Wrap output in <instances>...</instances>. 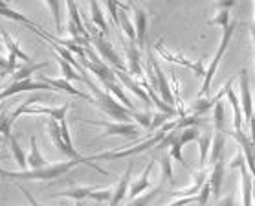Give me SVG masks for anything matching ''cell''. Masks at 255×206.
Returning <instances> with one entry per match:
<instances>
[{"label":"cell","mask_w":255,"mask_h":206,"mask_svg":"<svg viewBox=\"0 0 255 206\" xmlns=\"http://www.w3.org/2000/svg\"><path fill=\"white\" fill-rule=\"evenodd\" d=\"M79 164H87L92 170H96L101 175H109V171L96 166L94 162H90L87 157V160H68V162H55L52 166L41 168V170H28V171H6L0 168V175L9 177L13 181H53L57 177H63L64 173H68L70 170H74Z\"/></svg>","instance_id":"obj_1"},{"label":"cell","mask_w":255,"mask_h":206,"mask_svg":"<svg viewBox=\"0 0 255 206\" xmlns=\"http://www.w3.org/2000/svg\"><path fill=\"white\" fill-rule=\"evenodd\" d=\"M87 85L94 92V96H92L94 105L98 107V109H101L103 112H107V114L112 116L114 120H120V124H128V120L134 116V112L136 111H130V109H127V107H123L122 103H118L116 98H112L109 92H105V90L98 88L90 79L87 81Z\"/></svg>","instance_id":"obj_2"},{"label":"cell","mask_w":255,"mask_h":206,"mask_svg":"<svg viewBox=\"0 0 255 206\" xmlns=\"http://www.w3.org/2000/svg\"><path fill=\"white\" fill-rule=\"evenodd\" d=\"M171 129H174V122L165 124L162 129L158 131L156 135L151 136V138H147V140L138 144V146L128 147V149H122V151H105V153H98V155H94V157H88V160H90V162H92V160H120V159H125V157H132V155L143 153L145 149L158 146V144L165 138L167 131H171Z\"/></svg>","instance_id":"obj_3"},{"label":"cell","mask_w":255,"mask_h":206,"mask_svg":"<svg viewBox=\"0 0 255 206\" xmlns=\"http://www.w3.org/2000/svg\"><path fill=\"white\" fill-rule=\"evenodd\" d=\"M37 101H41V96H33V98H29V100L22 101V103L9 114L11 124H15V120H17L18 116H22V114H44V116H52L55 122H63V120H66V112H68V109H70L68 103H63L61 107L33 105V103H37Z\"/></svg>","instance_id":"obj_4"},{"label":"cell","mask_w":255,"mask_h":206,"mask_svg":"<svg viewBox=\"0 0 255 206\" xmlns=\"http://www.w3.org/2000/svg\"><path fill=\"white\" fill-rule=\"evenodd\" d=\"M235 26H237V20H232L228 26H224V28H222V39H221V44H219V50H217V53L213 55V59H211L209 66L206 68V76H204L202 88L198 90L197 98H206V96H208L209 87H211V81H213L215 74H217V68H219V65H221V61H222V55L226 53L228 44H230V41H232V35H233V29H235Z\"/></svg>","instance_id":"obj_5"},{"label":"cell","mask_w":255,"mask_h":206,"mask_svg":"<svg viewBox=\"0 0 255 206\" xmlns=\"http://www.w3.org/2000/svg\"><path fill=\"white\" fill-rule=\"evenodd\" d=\"M88 33H90V41L94 42V46L98 48V52H99V55L103 59H107L109 63H111L112 66H114V70H122V72H125L127 74V65L123 63V59L118 55V52L112 48V44L111 42H107L103 39V35L99 33V29H94V28H90L88 29Z\"/></svg>","instance_id":"obj_6"},{"label":"cell","mask_w":255,"mask_h":206,"mask_svg":"<svg viewBox=\"0 0 255 206\" xmlns=\"http://www.w3.org/2000/svg\"><path fill=\"white\" fill-rule=\"evenodd\" d=\"M154 50L158 52V55L162 59H165V61H169V63H176V65L180 66H186V68H189V70L195 72V76L200 77V79H204V76H206V66L202 65V61H191V59H186L182 57L180 53H173L169 52L167 48H165V44H163V37L160 39V41L154 42Z\"/></svg>","instance_id":"obj_7"},{"label":"cell","mask_w":255,"mask_h":206,"mask_svg":"<svg viewBox=\"0 0 255 206\" xmlns=\"http://www.w3.org/2000/svg\"><path fill=\"white\" fill-rule=\"evenodd\" d=\"M83 122L98 125V127H103L105 136L118 135V136H125V138H136V136L139 135L138 125L130 124V122H128V124H114V122H96V120H88V118H85Z\"/></svg>","instance_id":"obj_8"},{"label":"cell","mask_w":255,"mask_h":206,"mask_svg":"<svg viewBox=\"0 0 255 206\" xmlns=\"http://www.w3.org/2000/svg\"><path fill=\"white\" fill-rule=\"evenodd\" d=\"M239 83H241V111L246 116V122L250 124V120L255 116L254 112V101H252V94H250V81H248V72L246 68L239 72Z\"/></svg>","instance_id":"obj_9"},{"label":"cell","mask_w":255,"mask_h":206,"mask_svg":"<svg viewBox=\"0 0 255 206\" xmlns=\"http://www.w3.org/2000/svg\"><path fill=\"white\" fill-rule=\"evenodd\" d=\"M232 136L239 142V144H241V147L244 149V160H246L250 175H252L254 184H255V146L252 144V140L244 135L243 131H232Z\"/></svg>","instance_id":"obj_10"},{"label":"cell","mask_w":255,"mask_h":206,"mask_svg":"<svg viewBox=\"0 0 255 206\" xmlns=\"http://www.w3.org/2000/svg\"><path fill=\"white\" fill-rule=\"evenodd\" d=\"M48 133H50V138H52L53 144H55L66 157H70V160H87V157H81L76 149H68V147L64 146L63 136H61V129H59V124L55 120H52V122L48 124Z\"/></svg>","instance_id":"obj_11"},{"label":"cell","mask_w":255,"mask_h":206,"mask_svg":"<svg viewBox=\"0 0 255 206\" xmlns=\"http://www.w3.org/2000/svg\"><path fill=\"white\" fill-rule=\"evenodd\" d=\"M130 175H132V162H128V168L125 170L123 177L120 179L118 186L112 192V199L109 203V206H120L123 203V199L128 195V184H130Z\"/></svg>","instance_id":"obj_12"},{"label":"cell","mask_w":255,"mask_h":206,"mask_svg":"<svg viewBox=\"0 0 255 206\" xmlns=\"http://www.w3.org/2000/svg\"><path fill=\"white\" fill-rule=\"evenodd\" d=\"M41 81L46 83V85H50L52 88H55V90H63V92H68V94L72 96H77V98H83V100H87L92 103V96L85 94V92H81V90H77L76 87H72V83L66 81V79H53V77H48V76H41Z\"/></svg>","instance_id":"obj_13"},{"label":"cell","mask_w":255,"mask_h":206,"mask_svg":"<svg viewBox=\"0 0 255 206\" xmlns=\"http://www.w3.org/2000/svg\"><path fill=\"white\" fill-rule=\"evenodd\" d=\"M125 52H127V59H128V65H127V70L130 76L134 77H141L143 70H141V63H139V48H138V42H128L127 46H125Z\"/></svg>","instance_id":"obj_14"},{"label":"cell","mask_w":255,"mask_h":206,"mask_svg":"<svg viewBox=\"0 0 255 206\" xmlns=\"http://www.w3.org/2000/svg\"><path fill=\"white\" fill-rule=\"evenodd\" d=\"M134 9V18H136V24H134V29H136V42L138 44H145L147 41V13H145L143 7H139L138 4H130Z\"/></svg>","instance_id":"obj_15"},{"label":"cell","mask_w":255,"mask_h":206,"mask_svg":"<svg viewBox=\"0 0 255 206\" xmlns=\"http://www.w3.org/2000/svg\"><path fill=\"white\" fill-rule=\"evenodd\" d=\"M152 166H154V159L149 160V164H147V168H145V171L141 173V177H139L138 181L130 184V190H128V199L130 201H134L138 195L145 194L149 190V175H151L152 171Z\"/></svg>","instance_id":"obj_16"},{"label":"cell","mask_w":255,"mask_h":206,"mask_svg":"<svg viewBox=\"0 0 255 206\" xmlns=\"http://www.w3.org/2000/svg\"><path fill=\"white\" fill-rule=\"evenodd\" d=\"M224 168H226L224 159H219L213 164V170H211V173H209V177H208L209 186H211V194H213L215 197L221 195V184H222V177H224Z\"/></svg>","instance_id":"obj_17"},{"label":"cell","mask_w":255,"mask_h":206,"mask_svg":"<svg viewBox=\"0 0 255 206\" xmlns=\"http://www.w3.org/2000/svg\"><path fill=\"white\" fill-rule=\"evenodd\" d=\"M26 162H28V166L31 168V170L46 168V159H44V157L41 155V151H39V147H37V138H35V136L29 138V155H28V159H26Z\"/></svg>","instance_id":"obj_18"},{"label":"cell","mask_w":255,"mask_h":206,"mask_svg":"<svg viewBox=\"0 0 255 206\" xmlns=\"http://www.w3.org/2000/svg\"><path fill=\"white\" fill-rule=\"evenodd\" d=\"M241 170V179H243V206H252V188H254V179L250 175V171L246 170V162L239 166Z\"/></svg>","instance_id":"obj_19"},{"label":"cell","mask_w":255,"mask_h":206,"mask_svg":"<svg viewBox=\"0 0 255 206\" xmlns=\"http://www.w3.org/2000/svg\"><path fill=\"white\" fill-rule=\"evenodd\" d=\"M103 88H107V92H109L111 96L114 94V98H118V100H120V103H122L123 107H127V109H130V111H136V109H134V103L128 100L127 94H125V90H123V87L118 81L103 83Z\"/></svg>","instance_id":"obj_20"},{"label":"cell","mask_w":255,"mask_h":206,"mask_svg":"<svg viewBox=\"0 0 255 206\" xmlns=\"http://www.w3.org/2000/svg\"><path fill=\"white\" fill-rule=\"evenodd\" d=\"M0 15H4L6 18H11V20H17V22H22V24H26V26H29L31 29H37V28H41L39 24H35V22H31L26 15H22V13H18V11H15L9 4H6V2H0Z\"/></svg>","instance_id":"obj_21"},{"label":"cell","mask_w":255,"mask_h":206,"mask_svg":"<svg viewBox=\"0 0 255 206\" xmlns=\"http://www.w3.org/2000/svg\"><path fill=\"white\" fill-rule=\"evenodd\" d=\"M66 7H68V18H70V20H72L74 24H76V28L79 29V35H81L83 39H87V41H90V33H88L87 26L83 24L81 15H79V6H77L76 2H66Z\"/></svg>","instance_id":"obj_22"},{"label":"cell","mask_w":255,"mask_h":206,"mask_svg":"<svg viewBox=\"0 0 255 206\" xmlns=\"http://www.w3.org/2000/svg\"><path fill=\"white\" fill-rule=\"evenodd\" d=\"M232 87L226 90V96H228V100L232 101V107H233V131H243V111H241V105H239L241 101H239V98L235 96Z\"/></svg>","instance_id":"obj_23"},{"label":"cell","mask_w":255,"mask_h":206,"mask_svg":"<svg viewBox=\"0 0 255 206\" xmlns=\"http://www.w3.org/2000/svg\"><path fill=\"white\" fill-rule=\"evenodd\" d=\"M0 35H2V39H4V44H6V48H7V53H13L15 57H18V59H22L26 65H29V55L26 52H22L20 50V46H18V42L15 41V39H11V35L7 33V31H0Z\"/></svg>","instance_id":"obj_24"},{"label":"cell","mask_w":255,"mask_h":206,"mask_svg":"<svg viewBox=\"0 0 255 206\" xmlns=\"http://www.w3.org/2000/svg\"><path fill=\"white\" fill-rule=\"evenodd\" d=\"M94 190L96 188H83V186H79V188H70V190H64V192H55L50 197H70V199L83 201V199H90Z\"/></svg>","instance_id":"obj_25"},{"label":"cell","mask_w":255,"mask_h":206,"mask_svg":"<svg viewBox=\"0 0 255 206\" xmlns=\"http://www.w3.org/2000/svg\"><path fill=\"white\" fill-rule=\"evenodd\" d=\"M57 63H59V68H61V74H63V79H66V81H83V83L88 81V76L77 74L76 68L70 65V63H66L64 59L59 57Z\"/></svg>","instance_id":"obj_26"},{"label":"cell","mask_w":255,"mask_h":206,"mask_svg":"<svg viewBox=\"0 0 255 206\" xmlns=\"http://www.w3.org/2000/svg\"><path fill=\"white\" fill-rule=\"evenodd\" d=\"M211 135H204L198 138V149H200V153H198V162H200V170H204V166L208 164V157H209V149H211Z\"/></svg>","instance_id":"obj_27"},{"label":"cell","mask_w":255,"mask_h":206,"mask_svg":"<svg viewBox=\"0 0 255 206\" xmlns=\"http://www.w3.org/2000/svg\"><path fill=\"white\" fill-rule=\"evenodd\" d=\"M222 149H224V133H217L211 142V149H209V162L215 164L219 159H222Z\"/></svg>","instance_id":"obj_28"},{"label":"cell","mask_w":255,"mask_h":206,"mask_svg":"<svg viewBox=\"0 0 255 206\" xmlns=\"http://www.w3.org/2000/svg\"><path fill=\"white\" fill-rule=\"evenodd\" d=\"M90 6V13H92V22L96 28H99L101 31V35L107 33V22H105V17H103V11H101V6H99L98 2H90L88 4Z\"/></svg>","instance_id":"obj_29"},{"label":"cell","mask_w":255,"mask_h":206,"mask_svg":"<svg viewBox=\"0 0 255 206\" xmlns=\"http://www.w3.org/2000/svg\"><path fill=\"white\" fill-rule=\"evenodd\" d=\"M213 122L217 133H226V112H224V103L219 101L213 107Z\"/></svg>","instance_id":"obj_30"},{"label":"cell","mask_w":255,"mask_h":206,"mask_svg":"<svg viewBox=\"0 0 255 206\" xmlns=\"http://www.w3.org/2000/svg\"><path fill=\"white\" fill-rule=\"evenodd\" d=\"M9 146H11V151H13V157H15V160H17V164H18V168L22 171H26V166H28V162H26V155H24V151H22V147L18 146V142H17V138L11 135V138H9Z\"/></svg>","instance_id":"obj_31"},{"label":"cell","mask_w":255,"mask_h":206,"mask_svg":"<svg viewBox=\"0 0 255 206\" xmlns=\"http://www.w3.org/2000/svg\"><path fill=\"white\" fill-rule=\"evenodd\" d=\"M46 7L52 11L53 18H55V33L57 35H61L64 29H63V22H61V7H63V4L61 2H53V0H48L46 2Z\"/></svg>","instance_id":"obj_32"},{"label":"cell","mask_w":255,"mask_h":206,"mask_svg":"<svg viewBox=\"0 0 255 206\" xmlns=\"http://www.w3.org/2000/svg\"><path fill=\"white\" fill-rule=\"evenodd\" d=\"M120 29L125 31V35L128 37V41L136 42V29H134L132 22L128 20L127 11H120Z\"/></svg>","instance_id":"obj_33"},{"label":"cell","mask_w":255,"mask_h":206,"mask_svg":"<svg viewBox=\"0 0 255 206\" xmlns=\"http://www.w3.org/2000/svg\"><path fill=\"white\" fill-rule=\"evenodd\" d=\"M160 166H162V181L163 183L174 184L173 179V164H171V157L169 155H163L160 159Z\"/></svg>","instance_id":"obj_34"},{"label":"cell","mask_w":255,"mask_h":206,"mask_svg":"<svg viewBox=\"0 0 255 206\" xmlns=\"http://www.w3.org/2000/svg\"><path fill=\"white\" fill-rule=\"evenodd\" d=\"M160 190H162V186H158V188H152V190H147L143 195H139V197H136L134 201H130L127 206H147L152 199H154V197H156Z\"/></svg>","instance_id":"obj_35"},{"label":"cell","mask_w":255,"mask_h":206,"mask_svg":"<svg viewBox=\"0 0 255 206\" xmlns=\"http://www.w3.org/2000/svg\"><path fill=\"white\" fill-rule=\"evenodd\" d=\"M200 124V116L197 114H189V116L180 118L178 122H174V129H187V127H197Z\"/></svg>","instance_id":"obj_36"},{"label":"cell","mask_w":255,"mask_h":206,"mask_svg":"<svg viewBox=\"0 0 255 206\" xmlns=\"http://www.w3.org/2000/svg\"><path fill=\"white\" fill-rule=\"evenodd\" d=\"M198 138H200V135H198V129H197V127H187V129H184L182 133H178L180 146H186V144L198 140Z\"/></svg>","instance_id":"obj_37"},{"label":"cell","mask_w":255,"mask_h":206,"mask_svg":"<svg viewBox=\"0 0 255 206\" xmlns=\"http://www.w3.org/2000/svg\"><path fill=\"white\" fill-rule=\"evenodd\" d=\"M59 129H61V136H63L64 146L68 147V149H76V147H74V144H72V138H70V129H68V124H66V120L59 122Z\"/></svg>","instance_id":"obj_38"},{"label":"cell","mask_w":255,"mask_h":206,"mask_svg":"<svg viewBox=\"0 0 255 206\" xmlns=\"http://www.w3.org/2000/svg\"><path fill=\"white\" fill-rule=\"evenodd\" d=\"M167 118H171L169 114H165V112H156V114H152V120H151V127H149V131H154L156 127H160L163 124L167 122Z\"/></svg>","instance_id":"obj_39"},{"label":"cell","mask_w":255,"mask_h":206,"mask_svg":"<svg viewBox=\"0 0 255 206\" xmlns=\"http://www.w3.org/2000/svg\"><path fill=\"white\" fill-rule=\"evenodd\" d=\"M209 24H211V26L217 24V26H222V28L228 26V24H230V11H221L217 17H213L211 20H209Z\"/></svg>","instance_id":"obj_40"},{"label":"cell","mask_w":255,"mask_h":206,"mask_svg":"<svg viewBox=\"0 0 255 206\" xmlns=\"http://www.w3.org/2000/svg\"><path fill=\"white\" fill-rule=\"evenodd\" d=\"M209 194H211V186H209V181H206L204 186L200 188V192H198V205H202V206L208 205Z\"/></svg>","instance_id":"obj_41"},{"label":"cell","mask_w":255,"mask_h":206,"mask_svg":"<svg viewBox=\"0 0 255 206\" xmlns=\"http://www.w3.org/2000/svg\"><path fill=\"white\" fill-rule=\"evenodd\" d=\"M105 7L111 11L112 22L116 24V28L120 29V11H118V7H116V2H107V4H105Z\"/></svg>","instance_id":"obj_42"},{"label":"cell","mask_w":255,"mask_h":206,"mask_svg":"<svg viewBox=\"0 0 255 206\" xmlns=\"http://www.w3.org/2000/svg\"><path fill=\"white\" fill-rule=\"evenodd\" d=\"M18 188H20V192H22V194L26 195V199L29 201V206H41V205H39V203H37V201L33 199V195L29 194V192H28V190H26V188H24V186H18Z\"/></svg>","instance_id":"obj_43"},{"label":"cell","mask_w":255,"mask_h":206,"mask_svg":"<svg viewBox=\"0 0 255 206\" xmlns=\"http://www.w3.org/2000/svg\"><path fill=\"white\" fill-rule=\"evenodd\" d=\"M215 6L219 7V9H222V11H228V9H232V7L235 6V2H233V0H228V2H217Z\"/></svg>","instance_id":"obj_44"},{"label":"cell","mask_w":255,"mask_h":206,"mask_svg":"<svg viewBox=\"0 0 255 206\" xmlns=\"http://www.w3.org/2000/svg\"><path fill=\"white\" fill-rule=\"evenodd\" d=\"M219 206H235V201H233L232 195H226V197L219 199Z\"/></svg>","instance_id":"obj_45"},{"label":"cell","mask_w":255,"mask_h":206,"mask_svg":"<svg viewBox=\"0 0 255 206\" xmlns=\"http://www.w3.org/2000/svg\"><path fill=\"white\" fill-rule=\"evenodd\" d=\"M250 129H252V144L255 146V116L250 120Z\"/></svg>","instance_id":"obj_46"},{"label":"cell","mask_w":255,"mask_h":206,"mask_svg":"<svg viewBox=\"0 0 255 206\" xmlns=\"http://www.w3.org/2000/svg\"><path fill=\"white\" fill-rule=\"evenodd\" d=\"M0 70H2V72L7 70V59L2 57V55H0Z\"/></svg>","instance_id":"obj_47"},{"label":"cell","mask_w":255,"mask_h":206,"mask_svg":"<svg viewBox=\"0 0 255 206\" xmlns=\"http://www.w3.org/2000/svg\"><path fill=\"white\" fill-rule=\"evenodd\" d=\"M252 201L255 203V184H254V188H252Z\"/></svg>","instance_id":"obj_48"},{"label":"cell","mask_w":255,"mask_h":206,"mask_svg":"<svg viewBox=\"0 0 255 206\" xmlns=\"http://www.w3.org/2000/svg\"><path fill=\"white\" fill-rule=\"evenodd\" d=\"M252 35H254V41H255V24H252Z\"/></svg>","instance_id":"obj_49"},{"label":"cell","mask_w":255,"mask_h":206,"mask_svg":"<svg viewBox=\"0 0 255 206\" xmlns=\"http://www.w3.org/2000/svg\"><path fill=\"white\" fill-rule=\"evenodd\" d=\"M74 206H83V205H81V201H76V205H74Z\"/></svg>","instance_id":"obj_50"},{"label":"cell","mask_w":255,"mask_h":206,"mask_svg":"<svg viewBox=\"0 0 255 206\" xmlns=\"http://www.w3.org/2000/svg\"><path fill=\"white\" fill-rule=\"evenodd\" d=\"M2 159H4V157H2V155H0V160H2Z\"/></svg>","instance_id":"obj_51"},{"label":"cell","mask_w":255,"mask_h":206,"mask_svg":"<svg viewBox=\"0 0 255 206\" xmlns=\"http://www.w3.org/2000/svg\"><path fill=\"white\" fill-rule=\"evenodd\" d=\"M254 24H255V18H254Z\"/></svg>","instance_id":"obj_52"},{"label":"cell","mask_w":255,"mask_h":206,"mask_svg":"<svg viewBox=\"0 0 255 206\" xmlns=\"http://www.w3.org/2000/svg\"><path fill=\"white\" fill-rule=\"evenodd\" d=\"M0 88H2V87H0Z\"/></svg>","instance_id":"obj_53"}]
</instances>
